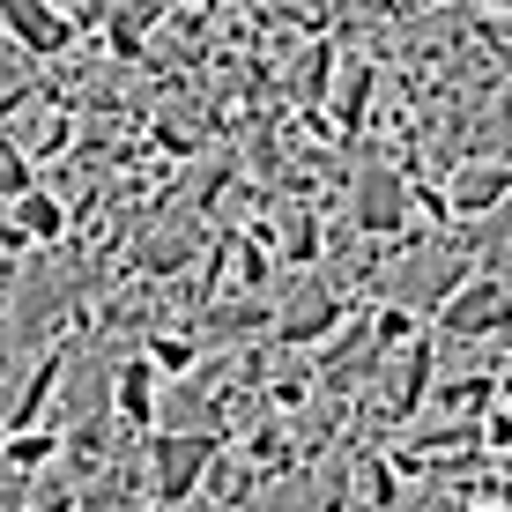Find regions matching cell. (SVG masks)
Instances as JSON below:
<instances>
[{
	"label": "cell",
	"instance_id": "6da1fadb",
	"mask_svg": "<svg viewBox=\"0 0 512 512\" xmlns=\"http://www.w3.org/2000/svg\"><path fill=\"white\" fill-rule=\"evenodd\" d=\"M216 461H223V438H208V431H149L141 438V475H149L156 505H186L193 490H208Z\"/></svg>",
	"mask_w": 512,
	"mask_h": 512
},
{
	"label": "cell",
	"instance_id": "7a4b0ae2",
	"mask_svg": "<svg viewBox=\"0 0 512 512\" xmlns=\"http://www.w3.org/2000/svg\"><path fill=\"white\" fill-rule=\"evenodd\" d=\"M349 320H357V305H349L342 282H305L297 297L275 305V342L282 349H327Z\"/></svg>",
	"mask_w": 512,
	"mask_h": 512
},
{
	"label": "cell",
	"instance_id": "3957f363",
	"mask_svg": "<svg viewBox=\"0 0 512 512\" xmlns=\"http://www.w3.org/2000/svg\"><path fill=\"white\" fill-rule=\"evenodd\" d=\"M431 327L446 334V342H490V334H512V282L505 275H468Z\"/></svg>",
	"mask_w": 512,
	"mask_h": 512
},
{
	"label": "cell",
	"instance_id": "277c9868",
	"mask_svg": "<svg viewBox=\"0 0 512 512\" xmlns=\"http://www.w3.org/2000/svg\"><path fill=\"white\" fill-rule=\"evenodd\" d=\"M349 216H357L364 238H401L416 216V186L401 179L394 164H364L357 171V193H349Z\"/></svg>",
	"mask_w": 512,
	"mask_h": 512
},
{
	"label": "cell",
	"instance_id": "5b68a950",
	"mask_svg": "<svg viewBox=\"0 0 512 512\" xmlns=\"http://www.w3.org/2000/svg\"><path fill=\"white\" fill-rule=\"evenodd\" d=\"M193 253H201V216L193 208H171L164 223H149V231L134 238V275H149V282H171V275H186L193 268Z\"/></svg>",
	"mask_w": 512,
	"mask_h": 512
},
{
	"label": "cell",
	"instance_id": "8992f818",
	"mask_svg": "<svg viewBox=\"0 0 512 512\" xmlns=\"http://www.w3.org/2000/svg\"><path fill=\"white\" fill-rule=\"evenodd\" d=\"M0 30H8V45L23 52V60H60V52L82 38L75 15L52 8V0H8V8H0Z\"/></svg>",
	"mask_w": 512,
	"mask_h": 512
},
{
	"label": "cell",
	"instance_id": "52a82bcc",
	"mask_svg": "<svg viewBox=\"0 0 512 512\" xmlns=\"http://www.w3.org/2000/svg\"><path fill=\"white\" fill-rule=\"evenodd\" d=\"M446 208L461 223L512 208V164H498V156H461V164L446 171Z\"/></svg>",
	"mask_w": 512,
	"mask_h": 512
},
{
	"label": "cell",
	"instance_id": "ba28073f",
	"mask_svg": "<svg viewBox=\"0 0 512 512\" xmlns=\"http://www.w3.org/2000/svg\"><path fill=\"white\" fill-rule=\"evenodd\" d=\"M156 379H164V372H156L149 357L112 364V416H119V423H134L141 438H149L156 423H164V409H156Z\"/></svg>",
	"mask_w": 512,
	"mask_h": 512
},
{
	"label": "cell",
	"instance_id": "9c48e42d",
	"mask_svg": "<svg viewBox=\"0 0 512 512\" xmlns=\"http://www.w3.org/2000/svg\"><path fill=\"white\" fill-rule=\"evenodd\" d=\"M67 349L75 342H52L38 364H30V379H23V394L8 401V438H23V431H38V416H45V401L60 394V372H67Z\"/></svg>",
	"mask_w": 512,
	"mask_h": 512
},
{
	"label": "cell",
	"instance_id": "30bf717a",
	"mask_svg": "<svg viewBox=\"0 0 512 512\" xmlns=\"http://www.w3.org/2000/svg\"><path fill=\"white\" fill-rule=\"evenodd\" d=\"M372 104H379V67L372 60H357V67H342V90H334V127L342 134H364V119H372Z\"/></svg>",
	"mask_w": 512,
	"mask_h": 512
},
{
	"label": "cell",
	"instance_id": "8fae6325",
	"mask_svg": "<svg viewBox=\"0 0 512 512\" xmlns=\"http://www.w3.org/2000/svg\"><path fill=\"white\" fill-rule=\"evenodd\" d=\"M8 223H15L30 245H60V238H67V208H60V193H45V186L30 193V201H15Z\"/></svg>",
	"mask_w": 512,
	"mask_h": 512
},
{
	"label": "cell",
	"instance_id": "7c38bea8",
	"mask_svg": "<svg viewBox=\"0 0 512 512\" xmlns=\"http://www.w3.org/2000/svg\"><path fill=\"white\" fill-rule=\"evenodd\" d=\"M141 357H149L164 379H193V372H201V334H193V327L171 334V327H164V334H149V342H141Z\"/></svg>",
	"mask_w": 512,
	"mask_h": 512
},
{
	"label": "cell",
	"instance_id": "4fadbf2b",
	"mask_svg": "<svg viewBox=\"0 0 512 512\" xmlns=\"http://www.w3.org/2000/svg\"><path fill=\"white\" fill-rule=\"evenodd\" d=\"M67 453V438L60 431H23V438H8V475H38V468H52Z\"/></svg>",
	"mask_w": 512,
	"mask_h": 512
},
{
	"label": "cell",
	"instance_id": "5bb4252c",
	"mask_svg": "<svg viewBox=\"0 0 512 512\" xmlns=\"http://www.w3.org/2000/svg\"><path fill=\"white\" fill-rule=\"evenodd\" d=\"M0 193H8V208L38 193V164H30L23 149H8V156H0Z\"/></svg>",
	"mask_w": 512,
	"mask_h": 512
},
{
	"label": "cell",
	"instance_id": "9a60e30c",
	"mask_svg": "<svg viewBox=\"0 0 512 512\" xmlns=\"http://www.w3.org/2000/svg\"><path fill=\"white\" fill-rule=\"evenodd\" d=\"M483 446L512 453V416H505V409H490V416H483Z\"/></svg>",
	"mask_w": 512,
	"mask_h": 512
}]
</instances>
